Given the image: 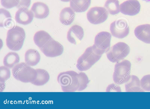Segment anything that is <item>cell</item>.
<instances>
[{
    "instance_id": "cell-10",
    "label": "cell",
    "mask_w": 150,
    "mask_h": 109,
    "mask_svg": "<svg viewBox=\"0 0 150 109\" xmlns=\"http://www.w3.org/2000/svg\"><path fill=\"white\" fill-rule=\"evenodd\" d=\"M40 49L45 56L50 57L59 56L62 54L64 51L62 45L53 38Z\"/></svg>"
},
{
    "instance_id": "cell-5",
    "label": "cell",
    "mask_w": 150,
    "mask_h": 109,
    "mask_svg": "<svg viewBox=\"0 0 150 109\" xmlns=\"http://www.w3.org/2000/svg\"><path fill=\"white\" fill-rule=\"evenodd\" d=\"M131 66L130 62L127 60L117 62L115 64L113 79L116 84H122L129 80L131 76Z\"/></svg>"
},
{
    "instance_id": "cell-26",
    "label": "cell",
    "mask_w": 150,
    "mask_h": 109,
    "mask_svg": "<svg viewBox=\"0 0 150 109\" xmlns=\"http://www.w3.org/2000/svg\"><path fill=\"white\" fill-rule=\"evenodd\" d=\"M140 83L141 88L144 91H150V74L143 76Z\"/></svg>"
},
{
    "instance_id": "cell-30",
    "label": "cell",
    "mask_w": 150,
    "mask_h": 109,
    "mask_svg": "<svg viewBox=\"0 0 150 109\" xmlns=\"http://www.w3.org/2000/svg\"><path fill=\"white\" fill-rule=\"evenodd\" d=\"M143 1H145L147 2L150 3V0H142Z\"/></svg>"
},
{
    "instance_id": "cell-27",
    "label": "cell",
    "mask_w": 150,
    "mask_h": 109,
    "mask_svg": "<svg viewBox=\"0 0 150 109\" xmlns=\"http://www.w3.org/2000/svg\"><path fill=\"white\" fill-rule=\"evenodd\" d=\"M20 0H1V5L6 9H11L17 6Z\"/></svg>"
},
{
    "instance_id": "cell-29",
    "label": "cell",
    "mask_w": 150,
    "mask_h": 109,
    "mask_svg": "<svg viewBox=\"0 0 150 109\" xmlns=\"http://www.w3.org/2000/svg\"><path fill=\"white\" fill-rule=\"evenodd\" d=\"M61 1L65 2H68L70 1L71 0H60Z\"/></svg>"
},
{
    "instance_id": "cell-20",
    "label": "cell",
    "mask_w": 150,
    "mask_h": 109,
    "mask_svg": "<svg viewBox=\"0 0 150 109\" xmlns=\"http://www.w3.org/2000/svg\"><path fill=\"white\" fill-rule=\"evenodd\" d=\"M91 3V0H71L70 7L75 12H82L86 11Z\"/></svg>"
},
{
    "instance_id": "cell-12",
    "label": "cell",
    "mask_w": 150,
    "mask_h": 109,
    "mask_svg": "<svg viewBox=\"0 0 150 109\" xmlns=\"http://www.w3.org/2000/svg\"><path fill=\"white\" fill-rule=\"evenodd\" d=\"M33 17V14L31 10L26 8H21L16 12L15 19L19 24L26 25L31 22Z\"/></svg>"
},
{
    "instance_id": "cell-19",
    "label": "cell",
    "mask_w": 150,
    "mask_h": 109,
    "mask_svg": "<svg viewBox=\"0 0 150 109\" xmlns=\"http://www.w3.org/2000/svg\"><path fill=\"white\" fill-rule=\"evenodd\" d=\"M52 38L46 31L40 30L35 33L33 37V40L35 44L40 48Z\"/></svg>"
},
{
    "instance_id": "cell-11",
    "label": "cell",
    "mask_w": 150,
    "mask_h": 109,
    "mask_svg": "<svg viewBox=\"0 0 150 109\" xmlns=\"http://www.w3.org/2000/svg\"><path fill=\"white\" fill-rule=\"evenodd\" d=\"M141 5L137 0H127L120 6V11L122 14L129 16H134L140 11Z\"/></svg>"
},
{
    "instance_id": "cell-14",
    "label": "cell",
    "mask_w": 150,
    "mask_h": 109,
    "mask_svg": "<svg viewBox=\"0 0 150 109\" xmlns=\"http://www.w3.org/2000/svg\"><path fill=\"white\" fill-rule=\"evenodd\" d=\"M30 10L32 12L34 17L37 19L45 18L49 13V10L47 6L44 3L40 2L34 3Z\"/></svg>"
},
{
    "instance_id": "cell-7",
    "label": "cell",
    "mask_w": 150,
    "mask_h": 109,
    "mask_svg": "<svg viewBox=\"0 0 150 109\" xmlns=\"http://www.w3.org/2000/svg\"><path fill=\"white\" fill-rule=\"evenodd\" d=\"M111 38V35L109 32H100L95 36L92 46L98 53L102 55L109 50Z\"/></svg>"
},
{
    "instance_id": "cell-22",
    "label": "cell",
    "mask_w": 150,
    "mask_h": 109,
    "mask_svg": "<svg viewBox=\"0 0 150 109\" xmlns=\"http://www.w3.org/2000/svg\"><path fill=\"white\" fill-rule=\"evenodd\" d=\"M19 60L20 57L17 53L10 52L4 57L3 63L5 66L11 68L17 64L19 62Z\"/></svg>"
},
{
    "instance_id": "cell-16",
    "label": "cell",
    "mask_w": 150,
    "mask_h": 109,
    "mask_svg": "<svg viewBox=\"0 0 150 109\" xmlns=\"http://www.w3.org/2000/svg\"><path fill=\"white\" fill-rule=\"evenodd\" d=\"M75 16L74 11L70 7L63 8L59 14V20L61 22L65 25L71 24L74 21Z\"/></svg>"
},
{
    "instance_id": "cell-23",
    "label": "cell",
    "mask_w": 150,
    "mask_h": 109,
    "mask_svg": "<svg viewBox=\"0 0 150 109\" xmlns=\"http://www.w3.org/2000/svg\"><path fill=\"white\" fill-rule=\"evenodd\" d=\"M104 7L108 11L111 15H115L120 11L118 0H108L105 3Z\"/></svg>"
},
{
    "instance_id": "cell-13",
    "label": "cell",
    "mask_w": 150,
    "mask_h": 109,
    "mask_svg": "<svg viewBox=\"0 0 150 109\" xmlns=\"http://www.w3.org/2000/svg\"><path fill=\"white\" fill-rule=\"evenodd\" d=\"M83 35V30L82 27L77 25H74L69 30L67 33V38L71 43L76 44L81 41Z\"/></svg>"
},
{
    "instance_id": "cell-28",
    "label": "cell",
    "mask_w": 150,
    "mask_h": 109,
    "mask_svg": "<svg viewBox=\"0 0 150 109\" xmlns=\"http://www.w3.org/2000/svg\"><path fill=\"white\" fill-rule=\"evenodd\" d=\"M106 92L116 91L121 92V88L117 85L112 83L109 85L107 88Z\"/></svg>"
},
{
    "instance_id": "cell-6",
    "label": "cell",
    "mask_w": 150,
    "mask_h": 109,
    "mask_svg": "<svg viewBox=\"0 0 150 109\" xmlns=\"http://www.w3.org/2000/svg\"><path fill=\"white\" fill-rule=\"evenodd\" d=\"M129 46L123 42H119L114 45L107 52L108 59L112 63H117L123 60L129 54Z\"/></svg>"
},
{
    "instance_id": "cell-15",
    "label": "cell",
    "mask_w": 150,
    "mask_h": 109,
    "mask_svg": "<svg viewBox=\"0 0 150 109\" xmlns=\"http://www.w3.org/2000/svg\"><path fill=\"white\" fill-rule=\"evenodd\" d=\"M136 37L139 40L150 44V24H146L139 25L134 30Z\"/></svg>"
},
{
    "instance_id": "cell-9",
    "label": "cell",
    "mask_w": 150,
    "mask_h": 109,
    "mask_svg": "<svg viewBox=\"0 0 150 109\" xmlns=\"http://www.w3.org/2000/svg\"><path fill=\"white\" fill-rule=\"evenodd\" d=\"M110 30L113 36L119 38H122L128 34L129 28L125 20L120 19L115 20L111 24Z\"/></svg>"
},
{
    "instance_id": "cell-1",
    "label": "cell",
    "mask_w": 150,
    "mask_h": 109,
    "mask_svg": "<svg viewBox=\"0 0 150 109\" xmlns=\"http://www.w3.org/2000/svg\"><path fill=\"white\" fill-rule=\"evenodd\" d=\"M57 80L64 92L82 91L86 88L90 81L85 73L78 74L73 71L60 73Z\"/></svg>"
},
{
    "instance_id": "cell-21",
    "label": "cell",
    "mask_w": 150,
    "mask_h": 109,
    "mask_svg": "<svg viewBox=\"0 0 150 109\" xmlns=\"http://www.w3.org/2000/svg\"><path fill=\"white\" fill-rule=\"evenodd\" d=\"M37 75L35 78L31 83L37 86H41L46 84L49 80L50 76L46 70L41 69H36Z\"/></svg>"
},
{
    "instance_id": "cell-18",
    "label": "cell",
    "mask_w": 150,
    "mask_h": 109,
    "mask_svg": "<svg viewBox=\"0 0 150 109\" xmlns=\"http://www.w3.org/2000/svg\"><path fill=\"white\" fill-rule=\"evenodd\" d=\"M129 81L125 85L126 92L144 91L141 88L139 79L136 76L134 75L131 76L130 79Z\"/></svg>"
},
{
    "instance_id": "cell-3",
    "label": "cell",
    "mask_w": 150,
    "mask_h": 109,
    "mask_svg": "<svg viewBox=\"0 0 150 109\" xmlns=\"http://www.w3.org/2000/svg\"><path fill=\"white\" fill-rule=\"evenodd\" d=\"M12 73L15 79L23 83H31L37 75L35 69L24 62L20 63L14 66Z\"/></svg>"
},
{
    "instance_id": "cell-4",
    "label": "cell",
    "mask_w": 150,
    "mask_h": 109,
    "mask_svg": "<svg viewBox=\"0 0 150 109\" xmlns=\"http://www.w3.org/2000/svg\"><path fill=\"white\" fill-rule=\"evenodd\" d=\"M101 56V55L96 51L92 46L89 47L78 58L76 67L81 71H87L97 62Z\"/></svg>"
},
{
    "instance_id": "cell-2",
    "label": "cell",
    "mask_w": 150,
    "mask_h": 109,
    "mask_svg": "<svg viewBox=\"0 0 150 109\" xmlns=\"http://www.w3.org/2000/svg\"><path fill=\"white\" fill-rule=\"evenodd\" d=\"M25 37L24 29L19 26H14L7 31L6 43L11 50L18 51L22 48Z\"/></svg>"
},
{
    "instance_id": "cell-17",
    "label": "cell",
    "mask_w": 150,
    "mask_h": 109,
    "mask_svg": "<svg viewBox=\"0 0 150 109\" xmlns=\"http://www.w3.org/2000/svg\"><path fill=\"white\" fill-rule=\"evenodd\" d=\"M40 54L35 49H28L25 53V63L29 66H34L36 65L40 61Z\"/></svg>"
},
{
    "instance_id": "cell-25",
    "label": "cell",
    "mask_w": 150,
    "mask_h": 109,
    "mask_svg": "<svg viewBox=\"0 0 150 109\" xmlns=\"http://www.w3.org/2000/svg\"><path fill=\"white\" fill-rule=\"evenodd\" d=\"M10 71L9 68L6 66L0 67V82H4L9 79L10 76Z\"/></svg>"
},
{
    "instance_id": "cell-24",
    "label": "cell",
    "mask_w": 150,
    "mask_h": 109,
    "mask_svg": "<svg viewBox=\"0 0 150 109\" xmlns=\"http://www.w3.org/2000/svg\"><path fill=\"white\" fill-rule=\"evenodd\" d=\"M1 27H9L12 23L11 17L9 12L3 8L0 9Z\"/></svg>"
},
{
    "instance_id": "cell-8",
    "label": "cell",
    "mask_w": 150,
    "mask_h": 109,
    "mask_svg": "<svg viewBox=\"0 0 150 109\" xmlns=\"http://www.w3.org/2000/svg\"><path fill=\"white\" fill-rule=\"evenodd\" d=\"M108 13L103 7L95 6L91 8L87 12V18L91 24H97L104 22L107 19Z\"/></svg>"
}]
</instances>
